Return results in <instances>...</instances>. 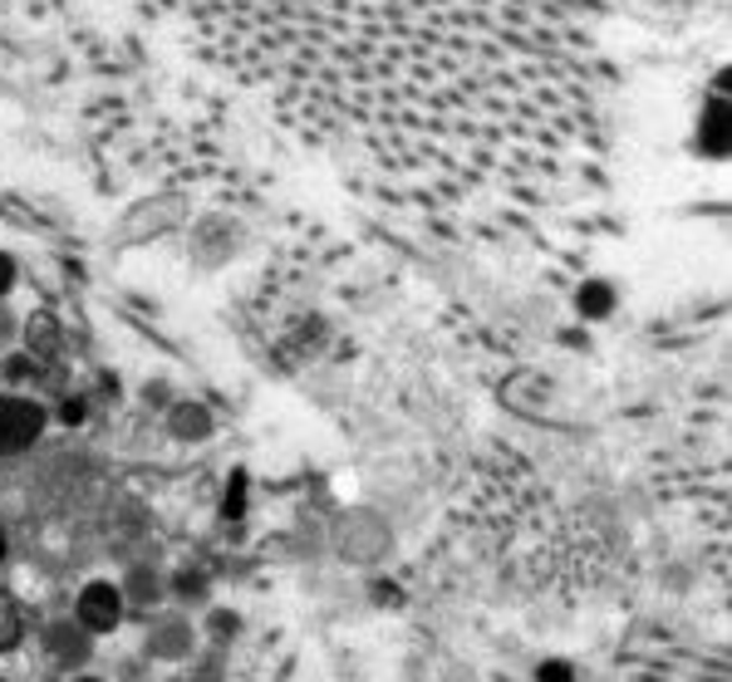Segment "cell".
Segmentation results:
<instances>
[{
	"mask_svg": "<svg viewBox=\"0 0 732 682\" xmlns=\"http://www.w3.org/2000/svg\"><path fill=\"white\" fill-rule=\"evenodd\" d=\"M334 148L496 172L565 148L599 0H148Z\"/></svg>",
	"mask_w": 732,
	"mask_h": 682,
	"instance_id": "6da1fadb",
	"label": "cell"
},
{
	"mask_svg": "<svg viewBox=\"0 0 732 682\" xmlns=\"http://www.w3.org/2000/svg\"><path fill=\"white\" fill-rule=\"evenodd\" d=\"M39 432H45V413H39L35 403L30 398H0V456L30 447Z\"/></svg>",
	"mask_w": 732,
	"mask_h": 682,
	"instance_id": "7a4b0ae2",
	"label": "cell"
},
{
	"mask_svg": "<svg viewBox=\"0 0 732 682\" xmlns=\"http://www.w3.org/2000/svg\"><path fill=\"white\" fill-rule=\"evenodd\" d=\"M118 619H124V599H118L114 585H89L84 594H79V624H84L89 634H108Z\"/></svg>",
	"mask_w": 732,
	"mask_h": 682,
	"instance_id": "3957f363",
	"label": "cell"
},
{
	"mask_svg": "<svg viewBox=\"0 0 732 682\" xmlns=\"http://www.w3.org/2000/svg\"><path fill=\"white\" fill-rule=\"evenodd\" d=\"M704 148L713 152V158H723L728 152V104L723 99H713L704 114Z\"/></svg>",
	"mask_w": 732,
	"mask_h": 682,
	"instance_id": "277c9868",
	"label": "cell"
},
{
	"mask_svg": "<svg viewBox=\"0 0 732 682\" xmlns=\"http://www.w3.org/2000/svg\"><path fill=\"white\" fill-rule=\"evenodd\" d=\"M575 304H581V314H590V320H599V314H609L615 310V290L609 285H599V280H590L581 294H575Z\"/></svg>",
	"mask_w": 732,
	"mask_h": 682,
	"instance_id": "5b68a950",
	"label": "cell"
},
{
	"mask_svg": "<svg viewBox=\"0 0 732 682\" xmlns=\"http://www.w3.org/2000/svg\"><path fill=\"white\" fill-rule=\"evenodd\" d=\"M30 344H35V354L59 349V334H55V324H49V314H35V320H30Z\"/></svg>",
	"mask_w": 732,
	"mask_h": 682,
	"instance_id": "8992f818",
	"label": "cell"
},
{
	"mask_svg": "<svg viewBox=\"0 0 732 682\" xmlns=\"http://www.w3.org/2000/svg\"><path fill=\"white\" fill-rule=\"evenodd\" d=\"M536 682H575V673H571V663H541V673H536Z\"/></svg>",
	"mask_w": 732,
	"mask_h": 682,
	"instance_id": "52a82bcc",
	"label": "cell"
},
{
	"mask_svg": "<svg viewBox=\"0 0 732 682\" xmlns=\"http://www.w3.org/2000/svg\"><path fill=\"white\" fill-rule=\"evenodd\" d=\"M10 280H15V266H10V256H0V294L10 290Z\"/></svg>",
	"mask_w": 732,
	"mask_h": 682,
	"instance_id": "ba28073f",
	"label": "cell"
},
{
	"mask_svg": "<svg viewBox=\"0 0 732 682\" xmlns=\"http://www.w3.org/2000/svg\"><path fill=\"white\" fill-rule=\"evenodd\" d=\"M0 555H5V535H0Z\"/></svg>",
	"mask_w": 732,
	"mask_h": 682,
	"instance_id": "9c48e42d",
	"label": "cell"
},
{
	"mask_svg": "<svg viewBox=\"0 0 732 682\" xmlns=\"http://www.w3.org/2000/svg\"><path fill=\"white\" fill-rule=\"evenodd\" d=\"M79 682H94V678H79Z\"/></svg>",
	"mask_w": 732,
	"mask_h": 682,
	"instance_id": "30bf717a",
	"label": "cell"
}]
</instances>
